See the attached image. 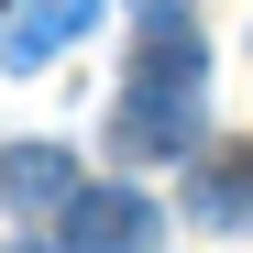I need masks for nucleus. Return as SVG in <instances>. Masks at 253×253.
I'll list each match as a JSON object with an SVG mask.
<instances>
[{
  "instance_id": "423d86ee",
  "label": "nucleus",
  "mask_w": 253,
  "mask_h": 253,
  "mask_svg": "<svg viewBox=\"0 0 253 253\" xmlns=\"http://www.w3.org/2000/svg\"><path fill=\"white\" fill-rule=\"evenodd\" d=\"M22 253H33V242H22Z\"/></svg>"
},
{
  "instance_id": "7ed1b4c3",
  "label": "nucleus",
  "mask_w": 253,
  "mask_h": 253,
  "mask_svg": "<svg viewBox=\"0 0 253 253\" xmlns=\"http://www.w3.org/2000/svg\"><path fill=\"white\" fill-rule=\"evenodd\" d=\"M187 209H198L209 231H253V143H198Z\"/></svg>"
},
{
  "instance_id": "20e7f679",
  "label": "nucleus",
  "mask_w": 253,
  "mask_h": 253,
  "mask_svg": "<svg viewBox=\"0 0 253 253\" xmlns=\"http://www.w3.org/2000/svg\"><path fill=\"white\" fill-rule=\"evenodd\" d=\"M88 22H99V0H22V11L0 22V66H44V55H66Z\"/></svg>"
},
{
  "instance_id": "f257e3e1",
  "label": "nucleus",
  "mask_w": 253,
  "mask_h": 253,
  "mask_svg": "<svg viewBox=\"0 0 253 253\" xmlns=\"http://www.w3.org/2000/svg\"><path fill=\"white\" fill-rule=\"evenodd\" d=\"M198 132H209V44L187 11H143V55L110 99V154L165 165V154H198Z\"/></svg>"
},
{
  "instance_id": "f03ea898",
  "label": "nucleus",
  "mask_w": 253,
  "mask_h": 253,
  "mask_svg": "<svg viewBox=\"0 0 253 253\" xmlns=\"http://www.w3.org/2000/svg\"><path fill=\"white\" fill-rule=\"evenodd\" d=\"M165 220H154V198L132 187H77L66 198V253H154Z\"/></svg>"
},
{
  "instance_id": "39448f33",
  "label": "nucleus",
  "mask_w": 253,
  "mask_h": 253,
  "mask_svg": "<svg viewBox=\"0 0 253 253\" xmlns=\"http://www.w3.org/2000/svg\"><path fill=\"white\" fill-rule=\"evenodd\" d=\"M66 198H77L66 143H11L0 154V209H66Z\"/></svg>"
}]
</instances>
